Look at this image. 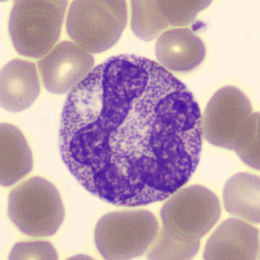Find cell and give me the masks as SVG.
<instances>
[{
	"mask_svg": "<svg viewBox=\"0 0 260 260\" xmlns=\"http://www.w3.org/2000/svg\"><path fill=\"white\" fill-rule=\"evenodd\" d=\"M226 211L239 219L259 223V177L238 173L230 177L223 189Z\"/></svg>",
	"mask_w": 260,
	"mask_h": 260,
	"instance_id": "14",
	"label": "cell"
},
{
	"mask_svg": "<svg viewBox=\"0 0 260 260\" xmlns=\"http://www.w3.org/2000/svg\"><path fill=\"white\" fill-rule=\"evenodd\" d=\"M259 232L239 218L225 220L207 242L205 259H259Z\"/></svg>",
	"mask_w": 260,
	"mask_h": 260,
	"instance_id": "10",
	"label": "cell"
},
{
	"mask_svg": "<svg viewBox=\"0 0 260 260\" xmlns=\"http://www.w3.org/2000/svg\"><path fill=\"white\" fill-rule=\"evenodd\" d=\"M40 83L34 63L15 59L1 72V106L7 111L27 109L39 97Z\"/></svg>",
	"mask_w": 260,
	"mask_h": 260,
	"instance_id": "12",
	"label": "cell"
},
{
	"mask_svg": "<svg viewBox=\"0 0 260 260\" xmlns=\"http://www.w3.org/2000/svg\"><path fill=\"white\" fill-rule=\"evenodd\" d=\"M211 1H132V31L142 40L159 37L170 26H187Z\"/></svg>",
	"mask_w": 260,
	"mask_h": 260,
	"instance_id": "8",
	"label": "cell"
},
{
	"mask_svg": "<svg viewBox=\"0 0 260 260\" xmlns=\"http://www.w3.org/2000/svg\"><path fill=\"white\" fill-rule=\"evenodd\" d=\"M0 181L9 187L22 180L32 170L33 156L21 132L10 124L1 125Z\"/></svg>",
	"mask_w": 260,
	"mask_h": 260,
	"instance_id": "13",
	"label": "cell"
},
{
	"mask_svg": "<svg viewBox=\"0 0 260 260\" xmlns=\"http://www.w3.org/2000/svg\"><path fill=\"white\" fill-rule=\"evenodd\" d=\"M169 198L161 208L162 227L148 249V258L192 259L200 239L219 220V200L209 189L197 185L180 188Z\"/></svg>",
	"mask_w": 260,
	"mask_h": 260,
	"instance_id": "2",
	"label": "cell"
},
{
	"mask_svg": "<svg viewBox=\"0 0 260 260\" xmlns=\"http://www.w3.org/2000/svg\"><path fill=\"white\" fill-rule=\"evenodd\" d=\"M94 65L90 53L68 41L56 45L38 63L46 89L57 94L71 92L92 72Z\"/></svg>",
	"mask_w": 260,
	"mask_h": 260,
	"instance_id": "9",
	"label": "cell"
},
{
	"mask_svg": "<svg viewBox=\"0 0 260 260\" xmlns=\"http://www.w3.org/2000/svg\"><path fill=\"white\" fill-rule=\"evenodd\" d=\"M156 216L146 210L112 212L99 220L96 247L106 259H130L142 255L157 237Z\"/></svg>",
	"mask_w": 260,
	"mask_h": 260,
	"instance_id": "5",
	"label": "cell"
},
{
	"mask_svg": "<svg viewBox=\"0 0 260 260\" xmlns=\"http://www.w3.org/2000/svg\"><path fill=\"white\" fill-rule=\"evenodd\" d=\"M259 122L250 101L240 89L227 86L217 91L202 116L203 137L210 144L236 151L249 129Z\"/></svg>",
	"mask_w": 260,
	"mask_h": 260,
	"instance_id": "7",
	"label": "cell"
},
{
	"mask_svg": "<svg viewBox=\"0 0 260 260\" xmlns=\"http://www.w3.org/2000/svg\"><path fill=\"white\" fill-rule=\"evenodd\" d=\"M68 1H15L9 32L20 54L38 58L49 53L60 38Z\"/></svg>",
	"mask_w": 260,
	"mask_h": 260,
	"instance_id": "4",
	"label": "cell"
},
{
	"mask_svg": "<svg viewBox=\"0 0 260 260\" xmlns=\"http://www.w3.org/2000/svg\"><path fill=\"white\" fill-rule=\"evenodd\" d=\"M127 21L125 1H74L68 11L67 30L82 49L98 53L117 44Z\"/></svg>",
	"mask_w": 260,
	"mask_h": 260,
	"instance_id": "6",
	"label": "cell"
},
{
	"mask_svg": "<svg viewBox=\"0 0 260 260\" xmlns=\"http://www.w3.org/2000/svg\"><path fill=\"white\" fill-rule=\"evenodd\" d=\"M155 50L159 64L168 72L193 70L206 54L204 43L187 27L165 31L158 37Z\"/></svg>",
	"mask_w": 260,
	"mask_h": 260,
	"instance_id": "11",
	"label": "cell"
},
{
	"mask_svg": "<svg viewBox=\"0 0 260 260\" xmlns=\"http://www.w3.org/2000/svg\"><path fill=\"white\" fill-rule=\"evenodd\" d=\"M54 247L48 242L36 241L17 243L10 252V259H57Z\"/></svg>",
	"mask_w": 260,
	"mask_h": 260,
	"instance_id": "15",
	"label": "cell"
},
{
	"mask_svg": "<svg viewBox=\"0 0 260 260\" xmlns=\"http://www.w3.org/2000/svg\"><path fill=\"white\" fill-rule=\"evenodd\" d=\"M202 144V115L192 93L141 56L108 58L64 106V162L85 190L117 206L168 199L192 176Z\"/></svg>",
	"mask_w": 260,
	"mask_h": 260,
	"instance_id": "1",
	"label": "cell"
},
{
	"mask_svg": "<svg viewBox=\"0 0 260 260\" xmlns=\"http://www.w3.org/2000/svg\"><path fill=\"white\" fill-rule=\"evenodd\" d=\"M8 216L23 234L33 237L54 235L65 219L60 192L49 181L32 177L19 184L8 198Z\"/></svg>",
	"mask_w": 260,
	"mask_h": 260,
	"instance_id": "3",
	"label": "cell"
}]
</instances>
